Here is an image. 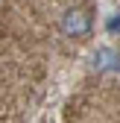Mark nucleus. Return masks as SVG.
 Returning <instances> with one entry per match:
<instances>
[{"instance_id": "1", "label": "nucleus", "mask_w": 120, "mask_h": 123, "mask_svg": "<svg viewBox=\"0 0 120 123\" xmlns=\"http://www.w3.org/2000/svg\"><path fill=\"white\" fill-rule=\"evenodd\" d=\"M59 29H62L65 38H73V41L91 38V32H94L91 12L82 9V6H67L62 15H59Z\"/></svg>"}, {"instance_id": "2", "label": "nucleus", "mask_w": 120, "mask_h": 123, "mask_svg": "<svg viewBox=\"0 0 120 123\" xmlns=\"http://www.w3.org/2000/svg\"><path fill=\"white\" fill-rule=\"evenodd\" d=\"M94 68L97 70H120V53L111 47H100L94 53Z\"/></svg>"}]
</instances>
